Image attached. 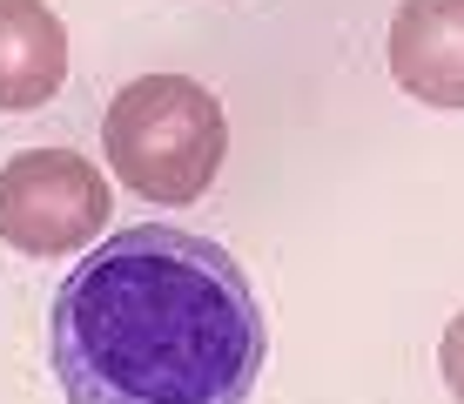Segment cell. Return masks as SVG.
Instances as JSON below:
<instances>
[{"instance_id": "8992f818", "label": "cell", "mask_w": 464, "mask_h": 404, "mask_svg": "<svg viewBox=\"0 0 464 404\" xmlns=\"http://www.w3.org/2000/svg\"><path fill=\"white\" fill-rule=\"evenodd\" d=\"M438 378H444V391L464 404V310L444 323V337H438Z\"/></svg>"}, {"instance_id": "7a4b0ae2", "label": "cell", "mask_w": 464, "mask_h": 404, "mask_svg": "<svg viewBox=\"0 0 464 404\" xmlns=\"http://www.w3.org/2000/svg\"><path fill=\"white\" fill-rule=\"evenodd\" d=\"M102 149H108V169L141 202H196L222 175L229 115L188 74H141L108 102Z\"/></svg>"}, {"instance_id": "277c9868", "label": "cell", "mask_w": 464, "mask_h": 404, "mask_svg": "<svg viewBox=\"0 0 464 404\" xmlns=\"http://www.w3.org/2000/svg\"><path fill=\"white\" fill-rule=\"evenodd\" d=\"M391 74L424 108H464V0H404L391 14Z\"/></svg>"}, {"instance_id": "5b68a950", "label": "cell", "mask_w": 464, "mask_h": 404, "mask_svg": "<svg viewBox=\"0 0 464 404\" xmlns=\"http://www.w3.org/2000/svg\"><path fill=\"white\" fill-rule=\"evenodd\" d=\"M68 81V27L47 0H0V115L47 108Z\"/></svg>"}, {"instance_id": "6da1fadb", "label": "cell", "mask_w": 464, "mask_h": 404, "mask_svg": "<svg viewBox=\"0 0 464 404\" xmlns=\"http://www.w3.org/2000/svg\"><path fill=\"white\" fill-rule=\"evenodd\" d=\"M263 358L249 270L175 222L94 242L47 317V364L68 404H249Z\"/></svg>"}, {"instance_id": "3957f363", "label": "cell", "mask_w": 464, "mask_h": 404, "mask_svg": "<svg viewBox=\"0 0 464 404\" xmlns=\"http://www.w3.org/2000/svg\"><path fill=\"white\" fill-rule=\"evenodd\" d=\"M115 216V189L82 149H21L0 162V242L21 256H82Z\"/></svg>"}]
</instances>
